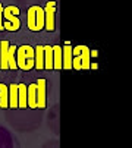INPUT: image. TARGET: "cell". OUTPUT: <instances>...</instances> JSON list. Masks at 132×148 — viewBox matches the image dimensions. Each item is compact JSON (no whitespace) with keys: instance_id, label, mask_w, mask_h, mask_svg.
<instances>
[{"instance_id":"1","label":"cell","mask_w":132,"mask_h":148,"mask_svg":"<svg viewBox=\"0 0 132 148\" xmlns=\"http://www.w3.org/2000/svg\"><path fill=\"white\" fill-rule=\"evenodd\" d=\"M27 106L31 109L47 107V85L46 79H37V82L27 85Z\"/></svg>"},{"instance_id":"2","label":"cell","mask_w":132,"mask_h":148,"mask_svg":"<svg viewBox=\"0 0 132 148\" xmlns=\"http://www.w3.org/2000/svg\"><path fill=\"white\" fill-rule=\"evenodd\" d=\"M16 66L21 71H31L34 68V47L25 44L16 49Z\"/></svg>"},{"instance_id":"3","label":"cell","mask_w":132,"mask_h":148,"mask_svg":"<svg viewBox=\"0 0 132 148\" xmlns=\"http://www.w3.org/2000/svg\"><path fill=\"white\" fill-rule=\"evenodd\" d=\"M19 8L16 6H8L3 8V28L15 32L21 28V19H19Z\"/></svg>"},{"instance_id":"4","label":"cell","mask_w":132,"mask_h":148,"mask_svg":"<svg viewBox=\"0 0 132 148\" xmlns=\"http://www.w3.org/2000/svg\"><path fill=\"white\" fill-rule=\"evenodd\" d=\"M28 28L34 32L44 29V9L41 6H31L27 12Z\"/></svg>"},{"instance_id":"5","label":"cell","mask_w":132,"mask_h":148,"mask_svg":"<svg viewBox=\"0 0 132 148\" xmlns=\"http://www.w3.org/2000/svg\"><path fill=\"white\" fill-rule=\"evenodd\" d=\"M56 10H57V3L56 0H49L44 6V28L49 32H53L56 29Z\"/></svg>"},{"instance_id":"6","label":"cell","mask_w":132,"mask_h":148,"mask_svg":"<svg viewBox=\"0 0 132 148\" xmlns=\"http://www.w3.org/2000/svg\"><path fill=\"white\" fill-rule=\"evenodd\" d=\"M72 56L78 57L81 62V71H88L91 65V54H90V49L87 46H76L72 47Z\"/></svg>"},{"instance_id":"7","label":"cell","mask_w":132,"mask_h":148,"mask_svg":"<svg viewBox=\"0 0 132 148\" xmlns=\"http://www.w3.org/2000/svg\"><path fill=\"white\" fill-rule=\"evenodd\" d=\"M62 69H72V46L69 44L62 47Z\"/></svg>"},{"instance_id":"8","label":"cell","mask_w":132,"mask_h":148,"mask_svg":"<svg viewBox=\"0 0 132 148\" xmlns=\"http://www.w3.org/2000/svg\"><path fill=\"white\" fill-rule=\"evenodd\" d=\"M9 41L3 40L0 43V69L6 71L9 69V63H8V54H9Z\"/></svg>"},{"instance_id":"9","label":"cell","mask_w":132,"mask_h":148,"mask_svg":"<svg viewBox=\"0 0 132 148\" xmlns=\"http://www.w3.org/2000/svg\"><path fill=\"white\" fill-rule=\"evenodd\" d=\"M34 68L37 71L44 69V47L43 46H37L34 49Z\"/></svg>"},{"instance_id":"10","label":"cell","mask_w":132,"mask_h":148,"mask_svg":"<svg viewBox=\"0 0 132 148\" xmlns=\"http://www.w3.org/2000/svg\"><path fill=\"white\" fill-rule=\"evenodd\" d=\"M44 47V71L53 69V47L52 46H43Z\"/></svg>"},{"instance_id":"11","label":"cell","mask_w":132,"mask_h":148,"mask_svg":"<svg viewBox=\"0 0 132 148\" xmlns=\"http://www.w3.org/2000/svg\"><path fill=\"white\" fill-rule=\"evenodd\" d=\"M18 107L25 109L27 106V85L25 84H18Z\"/></svg>"},{"instance_id":"12","label":"cell","mask_w":132,"mask_h":148,"mask_svg":"<svg viewBox=\"0 0 132 148\" xmlns=\"http://www.w3.org/2000/svg\"><path fill=\"white\" fill-rule=\"evenodd\" d=\"M0 109H9V88L0 82Z\"/></svg>"},{"instance_id":"13","label":"cell","mask_w":132,"mask_h":148,"mask_svg":"<svg viewBox=\"0 0 132 148\" xmlns=\"http://www.w3.org/2000/svg\"><path fill=\"white\" fill-rule=\"evenodd\" d=\"M9 88V107L18 109V84H10Z\"/></svg>"},{"instance_id":"14","label":"cell","mask_w":132,"mask_h":148,"mask_svg":"<svg viewBox=\"0 0 132 148\" xmlns=\"http://www.w3.org/2000/svg\"><path fill=\"white\" fill-rule=\"evenodd\" d=\"M53 69H62V46H53Z\"/></svg>"},{"instance_id":"15","label":"cell","mask_w":132,"mask_h":148,"mask_svg":"<svg viewBox=\"0 0 132 148\" xmlns=\"http://www.w3.org/2000/svg\"><path fill=\"white\" fill-rule=\"evenodd\" d=\"M16 49L18 46H9V54H8V63H9V69L10 71H16Z\"/></svg>"},{"instance_id":"16","label":"cell","mask_w":132,"mask_h":148,"mask_svg":"<svg viewBox=\"0 0 132 148\" xmlns=\"http://www.w3.org/2000/svg\"><path fill=\"white\" fill-rule=\"evenodd\" d=\"M3 5L0 3V31H3Z\"/></svg>"}]
</instances>
